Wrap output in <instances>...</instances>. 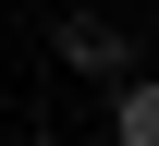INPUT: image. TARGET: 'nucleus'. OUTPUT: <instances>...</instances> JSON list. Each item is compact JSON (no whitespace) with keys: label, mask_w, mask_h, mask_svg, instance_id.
I'll return each instance as SVG.
<instances>
[{"label":"nucleus","mask_w":159,"mask_h":146,"mask_svg":"<svg viewBox=\"0 0 159 146\" xmlns=\"http://www.w3.org/2000/svg\"><path fill=\"white\" fill-rule=\"evenodd\" d=\"M61 61L98 73V85H122V73H135V37H122L110 12H74V24H61Z\"/></svg>","instance_id":"1"},{"label":"nucleus","mask_w":159,"mask_h":146,"mask_svg":"<svg viewBox=\"0 0 159 146\" xmlns=\"http://www.w3.org/2000/svg\"><path fill=\"white\" fill-rule=\"evenodd\" d=\"M110 146H159V73H122L110 85Z\"/></svg>","instance_id":"2"}]
</instances>
